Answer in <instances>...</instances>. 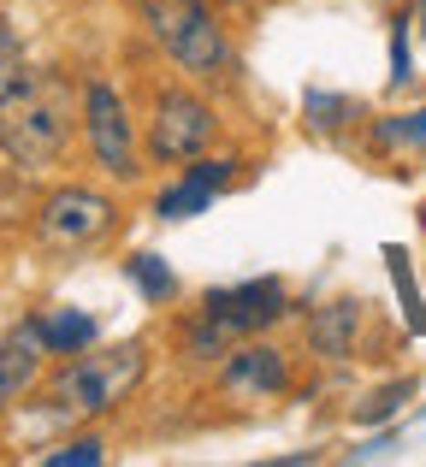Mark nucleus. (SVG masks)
I'll return each mask as SVG.
<instances>
[{
    "label": "nucleus",
    "mask_w": 426,
    "mask_h": 467,
    "mask_svg": "<svg viewBox=\"0 0 426 467\" xmlns=\"http://www.w3.org/2000/svg\"><path fill=\"white\" fill-rule=\"evenodd\" d=\"M137 6H142L149 36L166 47V59L184 78H196V83H231L237 78V47H231L225 24L202 0H137Z\"/></svg>",
    "instance_id": "f03ea898"
},
{
    "label": "nucleus",
    "mask_w": 426,
    "mask_h": 467,
    "mask_svg": "<svg viewBox=\"0 0 426 467\" xmlns=\"http://www.w3.org/2000/svg\"><path fill=\"white\" fill-rule=\"evenodd\" d=\"M231 178H237V160H202V154H196V160L184 166V178H178L172 190L154 202V213H161V219H196V213H208L213 195L225 190Z\"/></svg>",
    "instance_id": "1a4fd4ad"
},
{
    "label": "nucleus",
    "mask_w": 426,
    "mask_h": 467,
    "mask_svg": "<svg viewBox=\"0 0 426 467\" xmlns=\"http://www.w3.org/2000/svg\"><path fill=\"white\" fill-rule=\"evenodd\" d=\"M391 83H409V24L391 30Z\"/></svg>",
    "instance_id": "6ab92c4d"
},
{
    "label": "nucleus",
    "mask_w": 426,
    "mask_h": 467,
    "mask_svg": "<svg viewBox=\"0 0 426 467\" xmlns=\"http://www.w3.org/2000/svg\"><path fill=\"white\" fill-rule=\"evenodd\" d=\"M83 137H89V154L107 178L119 183H137L142 171V142H137V125H130V107L119 101V89L107 78H89L83 83Z\"/></svg>",
    "instance_id": "20e7f679"
},
{
    "label": "nucleus",
    "mask_w": 426,
    "mask_h": 467,
    "mask_svg": "<svg viewBox=\"0 0 426 467\" xmlns=\"http://www.w3.org/2000/svg\"><path fill=\"white\" fill-rule=\"evenodd\" d=\"M202 314L213 326H225L231 337H255L273 319H285V285L278 278H249V285H231V290H208Z\"/></svg>",
    "instance_id": "0eeeda50"
},
{
    "label": "nucleus",
    "mask_w": 426,
    "mask_h": 467,
    "mask_svg": "<svg viewBox=\"0 0 426 467\" xmlns=\"http://www.w3.org/2000/svg\"><path fill=\"white\" fill-rule=\"evenodd\" d=\"M308 113H314V130H338L349 125V113H356V101H344V95H308Z\"/></svg>",
    "instance_id": "dca6fc26"
},
{
    "label": "nucleus",
    "mask_w": 426,
    "mask_h": 467,
    "mask_svg": "<svg viewBox=\"0 0 426 467\" xmlns=\"http://www.w3.org/2000/svg\"><path fill=\"white\" fill-rule=\"evenodd\" d=\"M42 337H47V355H78L95 343V319L78 314V308H59L42 319Z\"/></svg>",
    "instance_id": "f8f14e48"
},
{
    "label": "nucleus",
    "mask_w": 426,
    "mask_h": 467,
    "mask_svg": "<svg viewBox=\"0 0 426 467\" xmlns=\"http://www.w3.org/2000/svg\"><path fill=\"white\" fill-rule=\"evenodd\" d=\"M42 355H47L42 319H24V326H12L6 337H0V409H6V402H18L24 390L36 385V373H42Z\"/></svg>",
    "instance_id": "9d476101"
},
{
    "label": "nucleus",
    "mask_w": 426,
    "mask_h": 467,
    "mask_svg": "<svg viewBox=\"0 0 426 467\" xmlns=\"http://www.w3.org/2000/svg\"><path fill=\"white\" fill-rule=\"evenodd\" d=\"M95 462H101V438H71V444L42 456V467H95Z\"/></svg>",
    "instance_id": "2eb2a0df"
},
{
    "label": "nucleus",
    "mask_w": 426,
    "mask_h": 467,
    "mask_svg": "<svg viewBox=\"0 0 426 467\" xmlns=\"http://www.w3.org/2000/svg\"><path fill=\"white\" fill-rule=\"evenodd\" d=\"M421 30H426V0H421Z\"/></svg>",
    "instance_id": "aec40b11"
},
{
    "label": "nucleus",
    "mask_w": 426,
    "mask_h": 467,
    "mask_svg": "<svg viewBox=\"0 0 426 467\" xmlns=\"http://www.w3.org/2000/svg\"><path fill=\"white\" fill-rule=\"evenodd\" d=\"M119 207L113 195L89 190V183H66V190H54L42 202V213H36V237L47 243V249H89V243H101L107 231H113Z\"/></svg>",
    "instance_id": "423d86ee"
},
{
    "label": "nucleus",
    "mask_w": 426,
    "mask_h": 467,
    "mask_svg": "<svg viewBox=\"0 0 426 467\" xmlns=\"http://www.w3.org/2000/svg\"><path fill=\"white\" fill-rule=\"evenodd\" d=\"M142 373H149V343H113V349H89V355L78 349L47 385V402L66 414H107L142 385Z\"/></svg>",
    "instance_id": "7ed1b4c3"
},
{
    "label": "nucleus",
    "mask_w": 426,
    "mask_h": 467,
    "mask_svg": "<svg viewBox=\"0 0 426 467\" xmlns=\"http://www.w3.org/2000/svg\"><path fill=\"white\" fill-rule=\"evenodd\" d=\"M83 119V95L66 71H24L0 101V154L18 171H42L66 154Z\"/></svg>",
    "instance_id": "f257e3e1"
},
{
    "label": "nucleus",
    "mask_w": 426,
    "mask_h": 467,
    "mask_svg": "<svg viewBox=\"0 0 426 467\" xmlns=\"http://www.w3.org/2000/svg\"><path fill=\"white\" fill-rule=\"evenodd\" d=\"M125 278H130V285H137L149 302L178 296V278H172V266H166L161 254H130V261H125Z\"/></svg>",
    "instance_id": "4468645a"
},
{
    "label": "nucleus",
    "mask_w": 426,
    "mask_h": 467,
    "mask_svg": "<svg viewBox=\"0 0 426 467\" xmlns=\"http://www.w3.org/2000/svg\"><path fill=\"white\" fill-rule=\"evenodd\" d=\"M373 149L397 154V149H426V107L415 113H385L373 119Z\"/></svg>",
    "instance_id": "ddd939ff"
},
{
    "label": "nucleus",
    "mask_w": 426,
    "mask_h": 467,
    "mask_svg": "<svg viewBox=\"0 0 426 467\" xmlns=\"http://www.w3.org/2000/svg\"><path fill=\"white\" fill-rule=\"evenodd\" d=\"M356 331H361V302L356 296L326 302V308L308 319V343L326 361H349V355H356Z\"/></svg>",
    "instance_id": "9b49d317"
},
{
    "label": "nucleus",
    "mask_w": 426,
    "mask_h": 467,
    "mask_svg": "<svg viewBox=\"0 0 426 467\" xmlns=\"http://www.w3.org/2000/svg\"><path fill=\"white\" fill-rule=\"evenodd\" d=\"M18 78H24V42L12 36V24H0V101Z\"/></svg>",
    "instance_id": "f3484780"
},
{
    "label": "nucleus",
    "mask_w": 426,
    "mask_h": 467,
    "mask_svg": "<svg viewBox=\"0 0 426 467\" xmlns=\"http://www.w3.org/2000/svg\"><path fill=\"white\" fill-rule=\"evenodd\" d=\"M219 390L231 402H273L290 390V355L273 349V343H243V349L225 355V373H219Z\"/></svg>",
    "instance_id": "6e6552de"
},
{
    "label": "nucleus",
    "mask_w": 426,
    "mask_h": 467,
    "mask_svg": "<svg viewBox=\"0 0 426 467\" xmlns=\"http://www.w3.org/2000/svg\"><path fill=\"white\" fill-rule=\"evenodd\" d=\"M403 397H415V379H397L391 390L368 397V409H361V426H379V420H391V414H397V402H403Z\"/></svg>",
    "instance_id": "a211bd4d"
},
{
    "label": "nucleus",
    "mask_w": 426,
    "mask_h": 467,
    "mask_svg": "<svg viewBox=\"0 0 426 467\" xmlns=\"http://www.w3.org/2000/svg\"><path fill=\"white\" fill-rule=\"evenodd\" d=\"M213 130H219V113L196 89H161L154 119H149V149L142 154H149L154 166H190V160L213 142Z\"/></svg>",
    "instance_id": "39448f33"
}]
</instances>
